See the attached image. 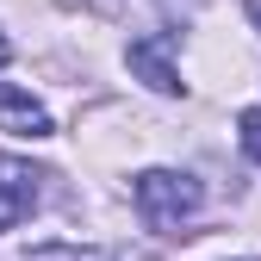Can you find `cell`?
<instances>
[{
    "instance_id": "obj_1",
    "label": "cell",
    "mask_w": 261,
    "mask_h": 261,
    "mask_svg": "<svg viewBox=\"0 0 261 261\" xmlns=\"http://www.w3.org/2000/svg\"><path fill=\"white\" fill-rule=\"evenodd\" d=\"M130 199H137V218L149 230H180V224L205 205V187L187 168H143L130 180Z\"/></svg>"
},
{
    "instance_id": "obj_2",
    "label": "cell",
    "mask_w": 261,
    "mask_h": 261,
    "mask_svg": "<svg viewBox=\"0 0 261 261\" xmlns=\"http://www.w3.org/2000/svg\"><path fill=\"white\" fill-rule=\"evenodd\" d=\"M174 44H180V31H149V38H137L124 50V62H130V75H137L143 87H155V93H187V81H180V69H174Z\"/></svg>"
},
{
    "instance_id": "obj_3",
    "label": "cell",
    "mask_w": 261,
    "mask_h": 261,
    "mask_svg": "<svg viewBox=\"0 0 261 261\" xmlns=\"http://www.w3.org/2000/svg\"><path fill=\"white\" fill-rule=\"evenodd\" d=\"M44 199V174L19 155H0V230H13L19 218H31Z\"/></svg>"
},
{
    "instance_id": "obj_4",
    "label": "cell",
    "mask_w": 261,
    "mask_h": 261,
    "mask_svg": "<svg viewBox=\"0 0 261 261\" xmlns=\"http://www.w3.org/2000/svg\"><path fill=\"white\" fill-rule=\"evenodd\" d=\"M0 130L7 137H50L56 130V118H50V106L38 100V93H25V87H0Z\"/></svg>"
},
{
    "instance_id": "obj_5",
    "label": "cell",
    "mask_w": 261,
    "mask_h": 261,
    "mask_svg": "<svg viewBox=\"0 0 261 261\" xmlns=\"http://www.w3.org/2000/svg\"><path fill=\"white\" fill-rule=\"evenodd\" d=\"M25 261H137L130 249H81V243H44L31 249Z\"/></svg>"
},
{
    "instance_id": "obj_6",
    "label": "cell",
    "mask_w": 261,
    "mask_h": 261,
    "mask_svg": "<svg viewBox=\"0 0 261 261\" xmlns=\"http://www.w3.org/2000/svg\"><path fill=\"white\" fill-rule=\"evenodd\" d=\"M237 143H243L249 162H261V106H249V112L237 118Z\"/></svg>"
},
{
    "instance_id": "obj_7",
    "label": "cell",
    "mask_w": 261,
    "mask_h": 261,
    "mask_svg": "<svg viewBox=\"0 0 261 261\" xmlns=\"http://www.w3.org/2000/svg\"><path fill=\"white\" fill-rule=\"evenodd\" d=\"M249 25H255V31H261V0H249Z\"/></svg>"
},
{
    "instance_id": "obj_8",
    "label": "cell",
    "mask_w": 261,
    "mask_h": 261,
    "mask_svg": "<svg viewBox=\"0 0 261 261\" xmlns=\"http://www.w3.org/2000/svg\"><path fill=\"white\" fill-rule=\"evenodd\" d=\"M7 56H13V44H7V31H0V69H7Z\"/></svg>"
}]
</instances>
